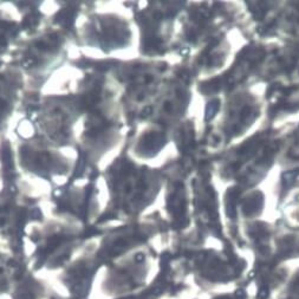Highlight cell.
I'll use <instances>...</instances> for the list:
<instances>
[{
  "mask_svg": "<svg viewBox=\"0 0 299 299\" xmlns=\"http://www.w3.org/2000/svg\"><path fill=\"white\" fill-rule=\"evenodd\" d=\"M13 299H63L50 286H46L36 279H25L14 287Z\"/></svg>",
  "mask_w": 299,
  "mask_h": 299,
  "instance_id": "1",
  "label": "cell"
},
{
  "mask_svg": "<svg viewBox=\"0 0 299 299\" xmlns=\"http://www.w3.org/2000/svg\"><path fill=\"white\" fill-rule=\"evenodd\" d=\"M218 109H219V100H212V102L207 105V109H206V116H207L206 118H207V121H209L215 114H217Z\"/></svg>",
  "mask_w": 299,
  "mask_h": 299,
  "instance_id": "2",
  "label": "cell"
},
{
  "mask_svg": "<svg viewBox=\"0 0 299 299\" xmlns=\"http://www.w3.org/2000/svg\"><path fill=\"white\" fill-rule=\"evenodd\" d=\"M299 175V169H295L293 172H287L283 175V180L285 183H292L293 180Z\"/></svg>",
  "mask_w": 299,
  "mask_h": 299,
  "instance_id": "3",
  "label": "cell"
},
{
  "mask_svg": "<svg viewBox=\"0 0 299 299\" xmlns=\"http://www.w3.org/2000/svg\"><path fill=\"white\" fill-rule=\"evenodd\" d=\"M267 296H268V290H267V287H264L262 290H260L259 295H258V298L259 299H265Z\"/></svg>",
  "mask_w": 299,
  "mask_h": 299,
  "instance_id": "4",
  "label": "cell"
},
{
  "mask_svg": "<svg viewBox=\"0 0 299 299\" xmlns=\"http://www.w3.org/2000/svg\"><path fill=\"white\" fill-rule=\"evenodd\" d=\"M150 112H151V108L149 106V108H145V109H144V111H143V114H142V115H143V116H145V115H149Z\"/></svg>",
  "mask_w": 299,
  "mask_h": 299,
  "instance_id": "5",
  "label": "cell"
},
{
  "mask_svg": "<svg viewBox=\"0 0 299 299\" xmlns=\"http://www.w3.org/2000/svg\"><path fill=\"white\" fill-rule=\"evenodd\" d=\"M164 109L168 110V111H170V110H172V104H170L169 102H167V103L164 104Z\"/></svg>",
  "mask_w": 299,
  "mask_h": 299,
  "instance_id": "6",
  "label": "cell"
},
{
  "mask_svg": "<svg viewBox=\"0 0 299 299\" xmlns=\"http://www.w3.org/2000/svg\"><path fill=\"white\" fill-rule=\"evenodd\" d=\"M143 258H144V256H143V254H137V256H136V260H137V261H142Z\"/></svg>",
  "mask_w": 299,
  "mask_h": 299,
  "instance_id": "7",
  "label": "cell"
}]
</instances>
